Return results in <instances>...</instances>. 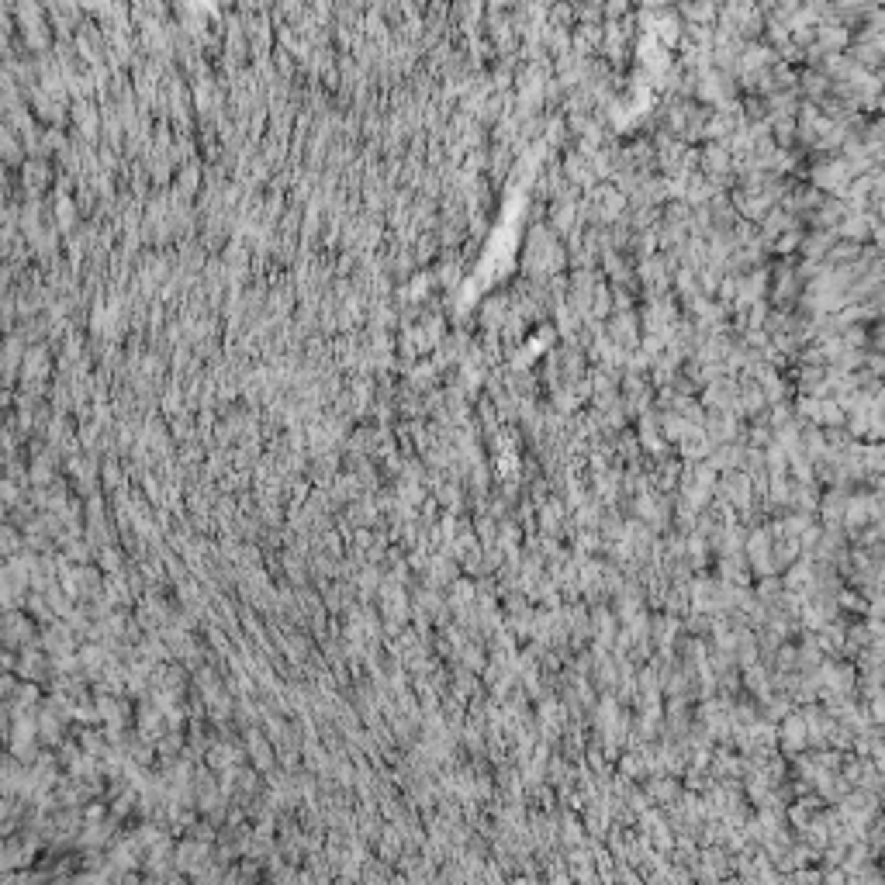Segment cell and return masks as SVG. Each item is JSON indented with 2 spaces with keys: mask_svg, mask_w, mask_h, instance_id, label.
Returning a JSON list of instances; mask_svg holds the SVG:
<instances>
[{
  "mask_svg": "<svg viewBox=\"0 0 885 885\" xmlns=\"http://www.w3.org/2000/svg\"><path fill=\"white\" fill-rule=\"evenodd\" d=\"M70 118H73V125L87 135V139H94L97 132H101V111L90 104V101H73V111H70Z\"/></svg>",
  "mask_w": 885,
  "mask_h": 885,
  "instance_id": "cell-1",
  "label": "cell"
},
{
  "mask_svg": "<svg viewBox=\"0 0 885 885\" xmlns=\"http://www.w3.org/2000/svg\"><path fill=\"white\" fill-rule=\"evenodd\" d=\"M21 177H25V190H28L32 197H39V194L49 187L52 170H49V163H46V159H32V163H25Z\"/></svg>",
  "mask_w": 885,
  "mask_h": 885,
  "instance_id": "cell-2",
  "label": "cell"
},
{
  "mask_svg": "<svg viewBox=\"0 0 885 885\" xmlns=\"http://www.w3.org/2000/svg\"><path fill=\"white\" fill-rule=\"evenodd\" d=\"M481 319H484V326H488V329H498V326L505 322V298H491V301H484Z\"/></svg>",
  "mask_w": 885,
  "mask_h": 885,
  "instance_id": "cell-3",
  "label": "cell"
},
{
  "mask_svg": "<svg viewBox=\"0 0 885 885\" xmlns=\"http://www.w3.org/2000/svg\"><path fill=\"white\" fill-rule=\"evenodd\" d=\"M197 183H201V170H197V163L190 159V163H183V170H180V197H187L190 190H197Z\"/></svg>",
  "mask_w": 885,
  "mask_h": 885,
  "instance_id": "cell-4",
  "label": "cell"
},
{
  "mask_svg": "<svg viewBox=\"0 0 885 885\" xmlns=\"http://www.w3.org/2000/svg\"><path fill=\"white\" fill-rule=\"evenodd\" d=\"M4 156H8V163H18V159H21V146H18L11 125H4Z\"/></svg>",
  "mask_w": 885,
  "mask_h": 885,
  "instance_id": "cell-5",
  "label": "cell"
}]
</instances>
